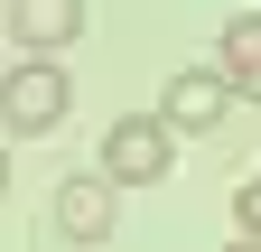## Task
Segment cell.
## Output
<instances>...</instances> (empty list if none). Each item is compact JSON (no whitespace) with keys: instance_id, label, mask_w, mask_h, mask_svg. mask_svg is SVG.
I'll list each match as a JSON object with an SVG mask.
<instances>
[{"instance_id":"6da1fadb","label":"cell","mask_w":261,"mask_h":252,"mask_svg":"<svg viewBox=\"0 0 261 252\" xmlns=\"http://www.w3.org/2000/svg\"><path fill=\"white\" fill-rule=\"evenodd\" d=\"M168 168H177L168 112H121L112 131H103V178H112V187H159Z\"/></svg>"},{"instance_id":"7a4b0ae2","label":"cell","mask_w":261,"mask_h":252,"mask_svg":"<svg viewBox=\"0 0 261 252\" xmlns=\"http://www.w3.org/2000/svg\"><path fill=\"white\" fill-rule=\"evenodd\" d=\"M65 103H75V84H65L56 56H19L10 84H0V121H10V131H56Z\"/></svg>"},{"instance_id":"3957f363","label":"cell","mask_w":261,"mask_h":252,"mask_svg":"<svg viewBox=\"0 0 261 252\" xmlns=\"http://www.w3.org/2000/svg\"><path fill=\"white\" fill-rule=\"evenodd\" d=\"M243 93L224 66H177L168 93H159V112H168V131H224V112H233Z\"/></svg>"},{"instance_id":"277c9868","label":"cell","mask_w":261,"mask_h":252,"mask_svg":"<svg viewBox=\"0 0 261 252\" xmlns=\"http://www.w3.org/2000/svg\"><path fill=\"white\" fill-rule=\"evenodd\" d=\"M10 38L19 56H56L84 38V0H10Z\"/></svg>"},{"instance_id":"5b68a950","label":"cell","mask_w":261,"mask_h":252,"mask_svg":"<svg viewBox=\"0 0 261 252\" xmlns=\"http://www.w3.org/2000/svg\"><path fill=\"white\" fill-rule=\"evenodd\" d=\"M56 234L65 243H103L112 234V178H65L56 187Z\"/></svg>"},{"instance_id":"8992f818","label":"cell","mask_w":261,"mask_h":252,"mask_svg":"<svg viewBox=\"0 0 261 252\" xmlns=\"http://www.w3.org/2000/svg\"><path fill=\"white\" fill-rule=\"evenodd\" d=\"M215 66L233 75V93H243V103H261V10L224 19V47H215Z\"/></svg>"},{"instance_id":"52a82bcc","label":"cell","mask_w":261,"mask_h":252,"mask_svg":"<svg viewBox=\"0 0 261 252\" xmlns=\"http://www.w3.org/2000/svg\"><path fill=\"white\" fill-rule=\"evenodd\" d=\"M233 224L261 243V178H243V187H233Z\"/></svg>"},{"instance_id":"ba28073f","label":"cell","mask_w":261,"mask_h":252,"mask_svg":"<svg viewBox=\"0 0 261 252\" xmlns=\"http://www.w3.org/2000/svg\"><path fill=\"white\" fill-rule=\"evenodd\" d=\"M233 252H261V243H252V234H233Z\"/></svg>"}]
</instances>
